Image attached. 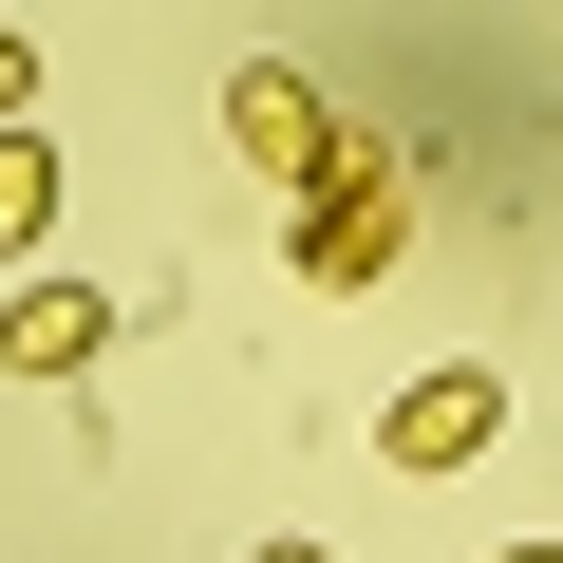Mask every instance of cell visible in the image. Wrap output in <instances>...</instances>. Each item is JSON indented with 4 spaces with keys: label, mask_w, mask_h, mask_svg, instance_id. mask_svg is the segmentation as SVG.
<instances>
[{
    "label": "cell",
    "mask_w": 563,
    "mask_h": 563,
    "mask_svg": "<svg viewBox=\"0 0 563 563\" xmlns=\"http://www.w3.org/2000/svg\"><path fill=\"white\" fill-rule=\"evenodd\" d=\"M244 563H339V544H301V526H282V544H244Z\"/></svg>",
    "instance_id": "cell-7"
},
{
    "label": "cell",
    "mask_w": 563,
    "mask_h": 563,
    "mask_svg": "<svg viewBox=\"0 0 563 563\" xmlns=\"http://www.w3.org/2000/svg\"><path fill=\"white\" fill-rule=\"evenodd\" d=\"M395 244H413V188L376 169V151H339L301 207H282V263L320 282V301H357V282H395Z\"/></svg>",
    "instance_id": "cell-1"
},
{
    "label": "cell",
    "mask_w": 563,
    "mask_h": 563,
    "mask_svg": "<svg viewBox=\"0 0 563 563\" xmlns=\"http://www.w3.org/2000/svg\"><path fill=\"white\" fill-rule=\"evenodd\" d=\"M0 132H38V38L0 20Z\"/></svg>",
    "instance_id": "cell-6"
},
{
    "label": "cell",
    "mask_w": 563,
    "mask_h": 563,
    "mask_svg": "<svg viewBox=\"0 0 563 563\" xmlns=\"http://www.w3.org/2000/svg\"><path fill=\"white\" fill-rule=\"evenodd\" d=\"M113 339H132V320H113V282H0V376L76 395V376H95Z\"/></svg>",
    "instance_id": "cell-4"
},
{
    "label": "cell",
    "mask_w": 563,
    "mask_h": 563,
    "mask_svg": "<svg viewBox=\"0 0 563 563\" xmlns=\"http://www.w3.org/2000/svg\"><path fill=\"white\" fill-rule=\"evenodd\" d=\"M488 563H563V544H488Z\"/></svg>",
    "instance_id": "cell-8"
},
{
    "label": "cell",
    "mask_w": 563,
    "mask_h": 563,
    "mask_svg": "<svg viewBox=\"0 0 563 563\" xmlns=\"http://www.w3.org/2000/svg\"><path fill=\"white\" fill-rule=\"evenodd\" d=\"M488 432H507V376H488V357H432V376H413V395L376 413V451H395L413 488H451V470H470Z\"/></svg>",
    "instance_id": "cell-3"
},
{
    "label": "cell",
    "mask_w": 563,
    "mask_h": 563,
    "mask_svg": "<svg viewBox=\"0 0 563 563\" xmlns=\"http://www.w3.org/2000/svg\"><path fill=\"white\" fill-rule=\"evenodd\" d=\"M57 207H76L57 132H0V263H38V244H57Z\"/></svg>",
    "instance_id": "cell-5"
},
{
    "label": "cell",
    "mask_w": 563,
    "mask_h": 563,
    "mask_svg": "<svg viewBox=\"0 0 563 563\" xmlns=\"http://www.w3.org/2000/svg\"><path fill=\"white\" fill-rule=\"evenodd\" d=\"M225 151H244V169H263L282 207H301V188H320V169H339L357 132L320 113V76H301V57H244V76H225Z\"/></svg>",
    "instance_id": "cell-2"
}]
</instances>
